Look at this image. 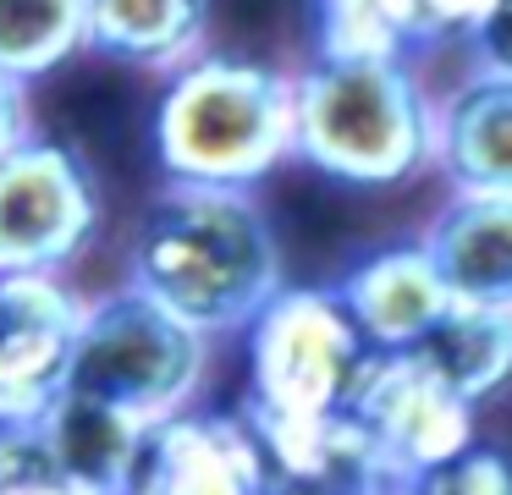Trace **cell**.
<instances>
[{"instance_id": "277c9868", "label": "cell", "mask_w": 512, "mask_h": 495, "mask_svg": "<svg viewBox=\"0 0 512 495\" xmlns=\"http://www.w3.org/2000/svg\"><path fill=\"white\" fill-rule=\"evenodd\" d=\"M215 363V341L160 308L133 281H116L89 297L78 347H72L67 391L111 402L144 418L149 429L204 402Z\"/></svg>"}, {"instance_id": "ba28073f", "label": "cell", "mask_w": 512, "mask_h": 495, "mask_svg": "<svg viewBox=\"0 0 512 495\" xmlns=\"http://www.w3.org/2000/svg\"><path fill=\"white\" fill-rule=\"evenodd\" d=\"M83 314L72 275H0V424H39L61 402Z\"/></svg>"}, {"instance_id": "e0dca14e", "label": "cell", "mask_w": 512, "mask_h": 495, "mask_svg": "<svg viewBox=\"0 0 512 495\" xmlns=\"http://www.w3.org/2000/svg\"><path fill=\"white\" fill-rule=\"evenodd\" d=\"M309 44L325 61H413L408 0H309Z\"/></svg>"}, {"instance_id": "2e32d148", "label": "cell", "mask_w": 512, "mask_h": 495, "mask_svg": "<svg viewBox=\"0 0 512 495\" xmlns=\"http://www.w3.org/2000/svg\"><path fill=\"white\" fill-rule=\"evenodd\" d=\"M89 50V0H0V72L34 88Z\"/></svg>"}, {"instance_id": "6da1fadb", "label": "cell", "mask_w": 512, "mask_h": 495, "mask_svg": "<svg viewBox=\"0 0 512 495\" xmlns=\"http://www.w3.org/2000/svg\"><path fill=\"white\" fill-rule=\"evenodd\" d=\"M122 281L210 341H226L287 286V253L259 187L160 182L133 220Z\"/></svg>"}, {"instance_id": "5bb4252c", "label": "cell", "mask_w": 512, "mask_h": 495, "mask_svg": "<svg viewBox=\"0 0 512 495\" xmlns=\"http://www.w3.org/2000/svg\"><path fill=\"white\" fill-rule=\"evenodd\" d=\"M39 429H45L56 462L67 468V479H78L94 495H122L149 440L144 418L78 391H61V402L39 418Z\"/></svg>"}, {"instance_id": "7a4b0ae2", "label": "cell", "mask_w": 512, "mask_h": 495, "mask_svg": "<svg viewBox=\"0 0 512 495\" xmlns=\"http://www.w3.org/2000/svg\"><path fill=\"white\" fill-rule=\"evenodd\" d=\"M160 182L259 187L298 160V88L292 66L265 55L204 50L171 77L149 116Z\"/></svg>"}, {"instance_id": "8992f818", "label": "cell", "mask_w": 512, "mask_h": 495, "mask_svg": "<svg viewBox=\"0 0 512 495\" xmlns=\"http://www.w3.org/2000/svg\"><path fill=\"white\" fill-rule=\"evenodd\" d=\"M105 231V187L83 149L34 132L0 160V275H72Z\"/></svg>"}, {"instance_id": "5b68a950", "label": "cell", "mask_w": 512, "mask_h": 495, "mask_svg": "<svg viewBox=\"0 0 512 495\" xmlns=\"http://www.w3.org/2000/svg\"><path fill=\"white\" fill-rule=\"evenodd\" d=\"M248 424H325L347 413L375 347L353 325L336 286L287 281L243 330Z\"/></svg>"}, {"instance_id": "4fadbf2b", "label": "cell", "mask_w": 512, "mask_h": 495, "mask_svg": "<svg viewBox=\"0 0 512 495\" xmlns=\"http://www.w3.org/2000/svg\"><path fill=\"white\" fill-rule=\"evenodd\" d=\"M210 11L215 0H89V50L171 77L210 50Z\"/></svg>"}, {"instance_id": "3957f363", "label": "cell", "mask_w": 512, "mask_h": 495, "mask_svg": "<svg viewBox=\"0 0 512 495\" xmlns=\"http://www.w3.org/2000/svg\"><path fill=\"white\" fill-rule=\"evenodd\" d=\"M298 160L342 187H408L435 171V94L413 61H325L292 66Z\"/></svg>"}, {"instance_id": "8fae6325", "label": "cell", "mask_w": 512, "mask_h": 495, "mask_svg": "<svg viewBox=\"0 0 512 495\" xmlns=\"http://www.w3.org/2000/svg\"><path fill=\"white\" fill-rule=\"evenodd\" d=\"M435 176L446 193H512V66L468 61L435 88Z\"/></svg>"}, {"instance_id": "7402d4cb", "label": "cell", "mask_w": 512, "mask_h": 495, "mask_svg": "<svg viewBox=\"0 0 512 495\" xmlns=\"http://www.w3.org/2000/svg\"><path fill=\"white\" fill-rule=\"evenodd\" d=\"M468 61H490V66H512V0H501V11L490 17V28L479 33V44L468 50Z\"/></svg>"}, {"instance_id": "9c48e42d", "label": "cell", "mask_w": 512, "mask_h": 495, "mask_svg": "<svg viewBox=\"0 0 512 495\" xmlns=\"http://www.w3.org/2000/svg\"><path fill=\"white\" fill-rule=\"evenodd\" d=\"M122 495H270V462L243 413H177L149 429Z\"/></svg>"}, {"instance_id": "30bf717a", "label": "cell", "mask_w": 512, "mask_h": 495, "mask_svg": "<svg viewBox=\"0 0 512 495\" xmlns=\"http://www.w3.org/2000/svg\"><path fill=\"white\" fill-rule=\"evenodd\" d=\"M336 297L375 352H413L457 303L424 237L380 242L336 275Z\"/></svg>"}, {"instance_id": "44dd1931", "label": "cell", "mask_w": 512, "mask_h": 495, "mask_svg": "<svg viewBox=\"0 0 512 495\" xmlns=\"http://www.w3.org/2000/svg\"><path fill=\"white\" fill-rule=\"evenodd\" d=\"M34 138V105H28V88L17 77L0 72V160L17 149V143Z\"/></svg>"}, {"instance_id": "9a60e30c", "label": "cell", "mask_w": 512, "mask_h": 495, "mask_svg": "<svg viewBox=\"0 0 512 495\" xmlns=\"http://www.w3.org/2000/svg\"><path fill=\"white\" fill-rule=\"evenodd\" d=\"M408 358L452 396H463L468 407H485L501 391H512V314L507 308L452 303L446 319Z\"/></svg>"}, {"instance_id": "ffe728a7", "label": "cell", "mask_w": 512, "mask_h": 495, "mask_svg": "<svg viewBox=\"0 0 512 495\" xmlns=\"http://www.w3.org/2000/svg\"><path fill=\"white\" fill-rule=\"evenodd\" d=\"M408 11H413V33H419V55L474 50L490 17L501 11V0H408Z\"/></svg>"}, {"instance_id": "ac0fdd59", "label": "cell", "mask_w": 512, "mask_h": 495, "mask_svg": "<svg viewBox=\"0 0 512 495\" xmlns=\"http://www.w3.org/2000/svg\"><path fill=\"white\" fill-rule=\"evenodd\" d=\"M0 495H94L56 462L39 424H0Z\"/></svg>"}, {"instance_id": "52a82bcc", "label": "cell", "mask_w": 512, "mask_h": 495, "mask_svg": "<svg viewBox=\"0 0 512 495\" xmlns=\"http://www.w3.org/2000/svg\"><path fill=\"white\" fill-rule=\"evenodd\" d=\"M347 413L375 440L380 462L408 495L413 479L474 446V407L419 369L408 352H375Z\"/></svg>"}, {"instance_id": "d6986e66", "label": "cell", "mask_w": 512, "mask_h": 495, "mask_svg": "<svg viewBox=\"0 0 512 495\" xmlns=\"http://www.w3.org/2000/svg\"><path fill=\"white\" fill-rule=\"evenodd\" d=\"M408 495H512V457L496 446H468L452 462L408 484Z\"/></svg>"}, {"instance_id": "7c38bea8", "label": "cell", "mask_w": 512, "mask_h": 495, "mask_svg": "<svg viewBox=\"0 0 512 495\" xmlns=\"http://www.w3.org/2000/svg\"><path fill=\"white\" fill-rule=\"evenodd\" d=\"M419 237L457 303L512 314V193H446Z\"/></svg>"}]
</instances>
